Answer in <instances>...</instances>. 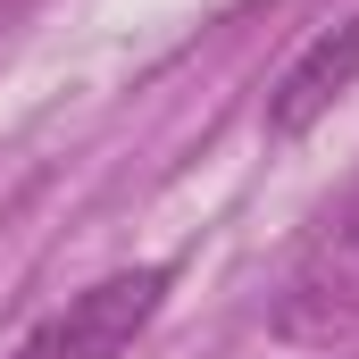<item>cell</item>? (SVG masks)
<instances>
[{"instance_id": "obj_2", "label": "cell", "mask_w": 359, "mask_h": 359, "mask_svg": "<svg viewBox=\"0 0 359 359\" xmlns=\"http://www.w3.org/2000/svg\"><path fill=\"white\" fill-rule=\"evenodd\" d=\"M168 284H176V268H159V259H151V268L100 276V284H84L67 309H50L8 359H126L134 334L168 309Z\"/></svg>"}, {"instance_id": "obj_1", "label": "cell", "mask_w": 359, "mask_h": 359, "mask_svg": "<svg viewBox=\"0 0 359 359\" xmlns=\"http://www.w3.org/2000/svg\"><path fill=\"white\" fill-rule=\"evenodd\" d=\"M268 334L284 351H343L359 343V201L334 209L276 284L268 301Z\"/></svg>"}, {"instance_id": "obj_3", "label": "cell", "mask_w": 359, "mask_h": 359, "mask_svg": "<svg viewBox=\"0 0 359 359\" xmlns=\"http://www.w3.org/2000/svg\"><path fill=\"white\" fill-rule=\"evenodd\" d=\"M351 84H359V8L343 17V25H318V34L284 59V76L268 84V109H259V117H268L276 142H301Z\"/></svg>"}]
</instances>
